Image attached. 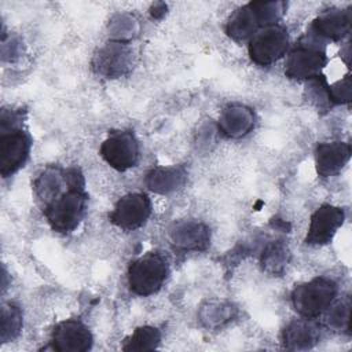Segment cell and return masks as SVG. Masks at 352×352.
Returning <instances> with one entry per match:
<instances>
[{"instance_id":"6da1fadb","label":"cell","mask_w":352,"mask_h":352,"mask_svg":"<svg viewBox=\"0 0 352 352\" xmlns=\"http://www.w3.org/2000/svg\"><path fill=\"white\" fill-rule=\"evenodd\" d=\"M66 180L65 191L41 208L50 227L59 234H70L80 226L88 202L82 172L76 166L67 168Z\"/></svg>"},{"instance_id":"7a4b0ae2","label":"cell","mask_w":352,"mask_h":352,"mask_svg":"<svg viewBox=\"0 0 352 352\" xmlns=\"http://www.w3.org/2000/svg\"><path fill=\"white\" fill-rule=\"evenodd\" d=\"M22 110H6L0 113V173L10 177L28 161L32 148V136L22 128Z\"/></svg>"},{"instance_id":"3957f363","label":"cell","mask_w":352,"mask_h":352,"mask_svg":"<svg viewBox=\"0 0 352 352\" xmlns=\"http://www.w3.org/2000/svg\"><path fill=\"white\" fill-rule=\"evenodd\" d=\"M285 11V1H250L230 15L226 23V34L238 43L249 41L258 29L279 23Z\"/></svg>"},{"instance_id":"277c9868","label":"cell","mask_w":352,"mask_h":352,"mask_svg":"<svg viewBox=\"0 0 352 352\" xmlns=\"http://www.w3.org/2000/svg\"><path fill=\"white\" fill-rule=\"evenodd\" d=\"M169 275V261L161 252H148L128 267L129 290L140 297L157 293Z\"/></svg>"},{"instance_id":"5b68a950","label":"cell","mask_w":352,"mask_h":352,"mask_svg":"<svg viewBox=\"0 0 352 352\" xmlns=\"http://www.w3.org/2000/svg\"><path fill=\"white\" fill-rule=\"evenodd\" d=\"M337 283L327 276H316L308 282L296 285L290 300L294 311L305 319H316L324 314L336 300Z\"/></svg>"},{"instance_id":"8992f818","label":"cell","mask_w":352,"mask_h":352,"mask_svg":"<svg viewBox=\"0 0 352 352\" xmlns=\"http://www.w3.org/2000/svg\"><path fill=\"white\" fill-rule=\"evenodd\" d=\"M311 36V34H309ZM327 65V55L311 36L307 41H300L287 54L285 63V74L290 80L309 81L322 76V70Z\"/></svg>"},{"instance_id":"52a82bcc","label":"cell","mask_w":352,"mask_h":352,"mask_svg":"<svg viewBox=\"0 0 352 352\" xmlns=\"http://www.w3.org/2000/svg\"><path fill=\"white\" fill-rule=\"evenodd\" d=\"M289 48V32L282 23H272L258 29L249 40L248 52L253 63L270 66L279 60Z\"/></svg>"},{"instance_id":"ba28073f","label":"cell","mask_w":352,"mask_h":352,"mask_svg":"<svg viewBox=\"0 0 352 352\" xmlns=\"http://www.w3.org/2000/svg\"><path fill=\"white\" fill-rule=\"evenodd\" d=\"M99 153L113 169L125 172L139 162V140L132 131H113L102 142Z\"/></svg>"},{"instance_id":"9c48e42d","label":"cell","mask_w":352,"mask_h":352,"mask_svg":"<svg viewBox=\"0 0 352 352\" xmlns=\"http://www.w3.org/2000/svg\"><path fill=\"white\" fill-rule=\"evenodd\" d=\"M151 210L153 206L147 194L129 192L117 201L109 219L116 227L124 231H135L146 224L151 216Z\"/></svg>"},{"instance_id":"30bf717a","label":"cell","mask_w":352,"mask_h":352,"mask_svg":"<svg viewBox=\"0 0 352 352\" xmlns=\"http://www.w3.org/2000/svg\"><path fill=\"white\" fill-rule=\"evenodd\" d=\"M92 333L84 322L65 319L52 329L50 348L56 352H85L92 348Z\"/></svg>"},{"instance_id":"8fae6325","label":"cell","mask_w":352,"mask_h":352,"mask_svg":"<svg viewBox=\"0 0 352 352\" xmlns=\"http://www.w3.org/2000/svg\"><path fill=\"white\" fill-rule=\"evenodd\" d=\"M345 212L330 204L320 205L311 216L304 242L309 246H323L331 242L338 228L344 224Z\"/></svg>"},{"instance_id":"7c38bea8","label":"cell","mask_w":352,"mask_h":352,"mask_svg":"<svg viewBox=\"0 0 352 352\" xmlns=\"http://www.w3.org/2000/svg\"><path fill=\"white\" fill-rule=\"evenodd\" d=\"M132 67V50L124 41H110L94 55L92 69L107 78H118Z\"/></svg>"},{"instance_id":"4fadbf2b","label":"cell","mask_w":352,"mask_h":352,"mask_svg":"<svg viewBox=\"0 0 352 352\" xmlns=\"http://www.w3.org/2000/svg\"><path fill=\"white\" fill-rule=\"evenodd\" d=\"M351 8H329L320 12L311 25V36L319 40L341 41L351 32Z\"/></svg>"},{"instance_id":"5bb4252c","label":"cell","mask_w":352,"mask_h":352,"mask_svg":"<svg viewBox=\"0 0 352 352\" xmlns=\"http://www.w3.org/2000/svg\"><path fill=\"white\" fill-rule=\"evenodd\" d=\"M351 160V144L346 142L319 143L315 150L316 173L323 177L337 176Z\"/></svg>"},{"instance_id":"9a60e30c","label":"cell","mask_w":352,"mask_h":352,"mask_svg":"<svg viewBox=\"0 0 352 352\" xmlns=\"http://www.w3.org/2000/svg\"><path fill=\"white\" fill-rule=\"evenodd\" d=\"M170 242L176 250L204 252L210 243V230L199 221H182L169 231Z\"/></svg>"},{"instance_id":"2e32d148","label":"cell","mask_w":352,"mask_h":352,"mask_svg":"<svg viewBox=\"0 0 352 352\" xmlns=\"http://www.w3.org/2000/svg\"><path fill=\"white\" fill-rule=\"evenodd\" d=\"M256 124L254 111L245 104H230L219 117V132L228 139H239L246 136Z\"/></svg>"},{"instance_id":"e0dca14e","label":"cell","mask_w":352,"mask_h":352,"mask_svg":"<svg viewBox=\"0 0 352 352\" xmlns=\"http://www.w3.org/2000/svg\"><path fill=\"white\" fill-rule=\"evenodd\" d=\"M187 182V170L182 165L173 166H155L147 172L144 183L147 188L155 194H172Z\"/></svg>"},{"instance_id":"ac0fdd59","label":"cell","mask_w":352,"mask_h":352,"mask_svg":"<svg viewBox=\"0 0 352 352\" xmlns=\"http://www.w3.org/2000/svg\"><path fill=\"white\" fill-rule=\"evenodd\" d=\"M319 327L312 319H294L282 330V344L286 349H309L319 341Z\"/></svg>"},{"instance_id":"d6986e66","label":"cell","mask_w":352,"mask_h":352,"mask_svg":"<svg viewBox=\"0 0 352 352\" xmlns=\"http://www.w3.org/2000/svg\"><path fill=\"white\" fill-rule=\"evenodd\" d=\"M66 187V169L54 165L44 168L33 182V191L41 208L63 192Z\"/></svg>"},{"instance_id":"ffe728a7","label":"cell","mask_w":352,"mask_h":352,"mask_svg":"<svg viewBox=\"0 0 352 352\" xmlns=\"http://www.w3.org/2000/svg\"><path fill=\"white\" fill-rule=\"evenodd\" d=\"M289 257L290 252L283 242H271L261 253L263 270L271 275H280L289 263Z\"/></svg>"},{"instance_id":"44dd1931","label":"cell","mask_w":352,"mask_h":352,"mask_svg":"<svg viewBox=\"0 0 352 352\" xmlns=\"http://www.w3.org/2000/svg\"><path fill=\"white\" fill-rule=\"evenodd\" d=\"M161 342V331L153 326H142L124 340V351H153Z\"/></svg>"},{"instance_id":"7402d4cb","label":"cell","mask_w":352,"mask_h":352,"mask_svg":"<svg viewBox=\"0 0 352 352\" xmlns=\"http://www.w3.org/2000/svg\"><path fill=\"white\" fill-rule=\"evenodd\" d=\"M22 309L14 302H3L0 320V340L7 342L14 340L22 329Z\"/></svg>"},{"instance_id":"603a6c76","label":"cell","mask_w":352,"mask_h":352,"mask_svg":"<svg viewBox=\"0 0 352 352\" xmlns=\"http://www.w3.org/2000/svg\"><path fill=\"white\" fill-rule=\"evenodd\" d=\"M326 324L337 331H345L349 334L351 330V302L349 298L330 304L324 311Z\"/></svg>"},{"instance_id":"cb8c5ba5","label":"cell","mask_w":352,"mask_h":352,"mask_svg":"<svg viewBox=\"0 0 352 352\" xmlns=\"http://www.w3.org/2000/svg\"><path fill=\"white\" fill-rule=\"evenodd\" d=\"M329 99L331 106L336 104H346L351 102V77L345 76L342 80L327 85Z\"/></svg>"},{"instance_id":"d4e9b609","label":"cell","mask_w":352,"mask_h":352,"mask_svg":"<svg viewBox=\"0 0 352 352\" xmlns=\"http://www.w3.org/2000/svg\"><path fill=\"white\" fill-rule=\"evenodd\" d=\"M165 12H166V6H164L161 10H158V3L151 7V15H153L154 18H161Z\"/></svg>"}]
</instances>
